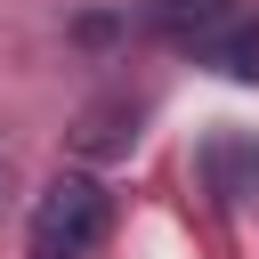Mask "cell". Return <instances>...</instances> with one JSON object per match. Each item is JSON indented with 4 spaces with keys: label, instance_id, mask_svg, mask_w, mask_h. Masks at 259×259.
I'll return each instance as SVG.
<instances>
[{
    "label": "cell",
    "instance_id": "1",
    "mask_svg": "<svg viewBox=\"0 0 259 259\" xmlns=\"http://www.w3.org/2000/svg\"><path fill=\"white\" fill-rule=\"evenodd\" d=\"M113 227V194L81 170H65L40 202H32V259H89Z\"/></svg>",
    "mask_w": 259,
    "mask_h": 259
},
{
    "label": "cell",
    "instance_id": "2",
    "mask_svg": "<svg viewBox=\"0 0 259 259\" xmlns=\"http://www.w3.org/2000/svg\"><path fill=\"white\" fill-rule=\"evenodd\" d=\"M227 16H243V8H235V0H146V32H162V40L186 49V57H194Z\"/></svg>",
    "mask_w": 259,
    "mask_h": 259
},
{
    "label": "cell",
    "instance_id": "3",
    "mask_svg": "<svg viewBox=\"0 0 259 259\" xmlns=\"http://www.w3.org/2000/svg\"><path fill=\"white\" fill-rule=\"evenodd\" d=\"M202 170H210V186H219V194H259V146L219 138V146L202 154Z\"/></svg>",
    "mask_w": 259,
    "mask_h": 259
}]
</instances>
